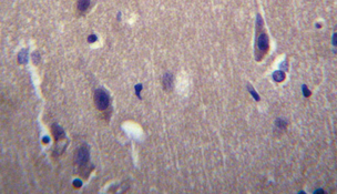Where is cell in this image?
<instances>
[{
	"label": "cell",
	"mask_w": 337,
	"mask_h": 194,
	"mask_svg": "<svg viewBox=\"0 0 337 194\" xmlns=\"http://www.w3.org/2000/svg\"><path fill=\"white\" fill-rule=\"evenodd\" d=\"M94 103L99 110H105L110 104V97L109 93L103 89H98L94 92Z\"/></svg>",
	"instance_id": "1"
},
{
	"label": "cell",
	"mask_w": 337,
	"mask_h": 194,
	"mask_svg": "<svg viewBox=\"0 0 337 194\" xmlns=\"http://www.w3.org/2000/svg\"><path fill=\"white\" fill-rule=\"evenodd\" d=\"M268 44H270V40H268V36L265 32H261L259 34V37L256 39V47L261 53H265L268 50Z\"/></svg>",
	"instance_id": "2"
},
{
	"label": "cell",
	"mask_w": 337,
	"mask_h": 194,
	"mask_svg": "<svg viewBox=\"0 0 337 194\" xmlns=\"http://www.w3.org/2000/svg\"><path fill=\"white\" fill-rule=\"evenodd\" d=\"M89 161V150L87 146H81L80 149L77 151L76 154V162L80 166L87 164V162Z\"/></svg>",
	"instance_id": "3"
},
{
	"label": "cell",
	"mask_w": 337,
	"mask_h": 194,
	"mask_svg": "<svg viewBox=\"0 0 337 194\" xmlns=\"http://www.w3.org/2000/svg\"><path fill=\"white\" fill-rule=\"evenodd\" d=\"M52 132H53V135H55V139L58 141L60 139L64 138V131L61 127H59L58 124H53L52 125Z\"/></svg>",
	"instance_id": "4"
},
{
	"label": "cell",
	"mask_w": 337,
	"mask_h": 194,
	"mask_svg": "<svg viewBox=\"0 0 337 194\" xmlns=\"http://www.w3.org/2000/svg\"><path fill=\"white\" fill-rule=\"evenodd\" d=\"M163 87L165 90H171L173 87V76L172 73H165L163 78Z\"/></svg>",
	"instance_id": "5"
},
{
	"label": "cell",
	"mask_w": 337,
	"mask_h": 194,
	"mask_svg": "<svg viewBox=\"0 0 337 194\" xmlns=\"http://www.w3.org/2000/svg\"><path fill=\"white\" fill-rule=\"evenodd\" d=\"M90 7V0H78V10L84 12Z\"/></svg>",
	"instance_id": "6"
},
{
	"label": "cell",
	"mask_w": 337,
	"mask_h": 194,
	"mask_svg": "<svg viewBox=\"0 0 337 194\" xmlns=\"http://www.w3.org/2000/svg\"><path fill=\"white\" fill-rule=\"evenodd\" d=\"M273 79L276 82H282L283 80L285 79V73L283 71H275L273 73Z\"/></svg>",
	"instance_id": "7"
},
{
	"label": "cell",
	"mask_w": 337,
	"mask_h": 194,
	"mask_svg": "<svg viewBox=\"0 0 337 194\" xmlns=\"http://www.w3.org/2000/svg\"><path fill=\"white\" fill-rule=\"evenodd\" d=\"M28 60V57H27V50H21L20 51V53L18 55V61L20 62V63H26Z\"/></svg>",
	"instance_id": "8"
},
{
	"label": "cell",
	"mask_w": 337,
	"mask_h": 194,
	"mask_svg": "<svg viewBox=\"0 0 337 194\" xmlns=\"http://www.w3.org/2000/svg\"><path fill=\"white\" fill-rule=\"evenodd\" d=\"M275 124H276V127H281V129H285V127H286V121H284L282 119H277Z\"/></svg>",
	"instance_id": "9"
},
{
	"label": "cell",
	"mask_w": 337,
	"mask_h": 194,
	"mask_svg": "<svg viewBox=\"0 0 337 194\" xmlns=\"http://www.w3.org/2000/svg\"><path fill=\"white\" fill-rule=\"evenodd\" d=\"M247 88H249V92H251V94L253 95V98H254V99L256 100V101H260V95H259V94H257V93H256V92H255L254 89L252 88L251 85H247Z\"/></svg>",
	"instance_id": "10"
},
{
	"label": "cell",
	"mask_w": 337,
	"mask_h": 194,
	"mask_svg": "<svg viewBox=\"0 0 337 194\" xmlns=\"http://www.w3.org/2000/svg\"><path fill=\"white\" fill-rule=\"evenodd\" d=\"M302 90H303V93H304V95L305 97H310V90H308V89H307V87H306V85H305V84H303V87H302Z\"/></svg>",
	"instance_id": "11"
},
{
	"label": "cell",
	"mask_w": 337,
	"mask_h": 194,
	"mask_svg": "<svg viewBox=\"0 0 337 194\" xmlns=\"http://www.w3.org/2000/svg\"><path fill=\"white\" fill-rule=\"evenodd\" d=\"M142 90V84H137L135 85V92H137V95L138 98H140V91Z\"/></svg>",
	"instance_id": "12"
},
{
	"label": "cell",
	"mask_w": 337,
	"mask_h": 194,
	"mask_svg": "<svg viewBox=\"0 0 337 194\" xmlns=\"http://www.w3.org/2000/svg\"><path fill=\"white\" fill-rule=\"evenodd\" d=\"M32 59H33V62H34V63H38V62H39V55H38V52H34V53H33Z\"/></svg>",
	"instance_id": "13"
},
{
	"label": "cell",
	"mask_w": 337,
	"mask_h": 194,
	"mask_svg": "<svg viewBox=\"0 0 337 194\" xmlns=\"http://www.w3.org/2000/svg\"><path fill=\"white\" fill-rule=\"evenodd\" d=\"M95 40H97V36H95V34H91V36H89L88 41L90 42V43H91V42H94Z\"/></svg>",
	"instance_id": "14"
},
{
	"label": "cell",
	"mask_w": 337,
	"mask_h": 194,
	"mask_svg": "<svg viewBox=\"0 0 337 194\" xmlns=\"http://www.w3.org/2000/svg\"><path fill=\"white\" fill-rule=\"evenodd\" d=\"M81 184H82V183H81V181H80V180H76V181L73 182V185H74V188H80V186H81Z\"/></svg>",
	"instance_id": "15"
},
{
	"label": "cell",
	"mask_w": 337,
	"mask_h": 194,
	"mask_svg": "<svg viewBox=\"0 0 337 194\" xmlns=\"http://www.w3.org/2000/svg\"><path fill=\"white\" fill-rule=\"evenodd\" d=\"M333 43H334V46H336V33H334V38H333Z\"/></svg>",
	"instance_id": "16"
},
{
	"label": "cell",
	"mask_w": 337,
	"mask_h": 194,
	"mask_svg": "<svg viewBox=\"0 0 337 194\" xmlns=\"http://www.w3.org/2000/svg\"><path fill=\"white\" fill-rule=\"evenodd\" d=\"M315 193H324V191L323 190H317V191H315Z\"/></svg>",
	"instance_id": "17"
}]
</instances>
